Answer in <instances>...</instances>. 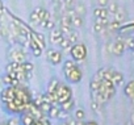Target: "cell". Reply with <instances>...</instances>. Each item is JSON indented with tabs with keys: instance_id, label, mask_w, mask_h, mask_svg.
<instances>
[{
	"instance_id": "cell-35",
	"label": "cell",
	"mask_w": 134,
	"mask_h": 125,
	"mask_svg": "<svg viewBox=\"0 0 134 125\" xmlns=\"http://www.w3.org/2000/svg\"><path fill=\"white\" fill-rule=\"evenodd\" d=\"M7 125H20V118L17 116H12L7 121Z\"/></svg>"
},
{
	"instance_id": "cell-26",
	"label": "cell",
	"mask_w": 134,
	"mask_h": 125,
	"mask_svg": "<svg viewBox=\"0 0 134 125\" xmlns=\"http://www.w3.org/2000/svg\"><path fill=\"white\" fill-rule=\"evenodd\" d=\"M104 26H103V24H101V20L100 19H96L95 20V23H93V32L95 33H101V32H104Z\"/></svg>"
},
{
	"instance_id": "cell-30",
	"label": "cell",
	"mask_w": 134,
	"mask_h": 125,
	"mask_svg": "<svg viewBox=\"0 0 134 125\" xmlns=\"http://www.w3.org/2000/svg\"><path fill=\"white\" fill-rule=\"evenodd\" d=\"M74 12H75V15L83 16V15L86 13V7H84L83 4H76V6L74 7Z\"/></svg>"
},
{
	"instance_id": "cell-12",
	"label": "cell",
	"mask_w": 134,
	"mask_h": 125,
	"mask_svg": "<svg viewBox=\"0 0 134 125\" xmlns=\"http://www.w3.org/2000/svg\"><path fill=\"white\" fill-rule=\"evenodd\" d=\"M110 82L113 83V86H114V87L121 86V84L124 83V75H122L121 73H118V71H114V70H113V73H112V78H110Z\"/></svg>"
},
{
	"instance_id": "cell-16",
	"label": "cell",
	"mask_w": 134,
	"mask_h": 125,
	"mask_svg": "<svg viewBox=\"0 0 134 125\" xmlns=\"http://www.w3.org/2000/svg\"><path fill=\"white\" fill-rule=\"evenodd\" d=\"M74 105H75V101H74V99H70V100H67V101H64V103L59 104L60 109H62L63 112H66V113H70V112L74 109Z\"/></svg>"
},
{
	"instance_id": "cell-14",
	"label": "cell",
	"mask_w": 134,
	"mask_h": 125,
	"mask_svg": "<svg viewBox=\"0 0 134 125\" xmlns=\"http://www.w3.org/2000/svg\"><path fill=\"white\" fill-rule=\"evenodd\" d=\"M93 16H95V19H108V17H109V12H108L107 8L97 7V8L93 11Z\"/></svg>"
},
{
	"instance_id": "cell-32",
	"label": "cell",
	"mask_w": 134,
	"mask_h": 125,
	"mask_svg": "<svg viewBox=\"0 0 134 125\" xmlns=\"http://www.w3.org/2000/svg\"><path fill=\"white\" fill-rule=\"evenodd\" d=\"M33 125H51V122H50V118L49 117H43V118L36 120Z\"/></svg>"
},
{
	"instance_id": "cell-5",
	"label": "cell",
	"mask_w": 134,
	"mask_h": 125,
	"mask_svg": "<svg viewBox=\"0 0 134 125\" xmlns=\"http://www.w3.org/2000/svg\"><path fill=\"white\" fill-rule=\"evenodd\" d=\"M26 49L23 47L21 45L16 44L11 50H9V61L17 62V63H23L24 61H26Z\"/></svg>"
},
{
	"instance_id": "cell-2",
	"label": "cell",
	"mask_w": 134,
	"mask_h": 125,
	"mask_svg": "<svg viewBox=\"0 0 134 125\" xmlns=\"http://www.w3.org/2000/svg\"><path fill=\"white\" fill-rule=\"evenodd\" d=\"M25 107H26V103H24L23 100L15 97L13 100L3 104V108L7 113H9L11 116H17V115H21L24 111H25Z\"/></svg>"
},
{
	"instance_id": "cell-17",
	"label": "cell",
	"mask_w": 134,
	"mask_h": 125,
	"mask_svg": "<svg viewBox=\"0 0 134 125\" xmlns=\"http://www.w3.org/2000/svg\"><path fill=\"white\" fill-rule=\"evenodd\" d=\"M2 79H3V84H4L5 87H7V86H13V87H15V86H19V84H20V82H19L17 79H12L7 73L2 75Z\"/></svg>"
},
{
	"instance_id": "cell-40",
	"label": "cell",
	"mask_w": 134,
	"mask_h": 125,
	"mask_svg": "<svg viewBox=\"0 0 134 125\" xmlns=\"http://www.w3.org/2000/svg\"><path fill=\"white\" fill-rule=\"evenodd\" d=\"M59 125H70V124H69V122H67V120H64V121H62V122H60Z\"/></svg>"
},
{
	"instance_id": "cell-7",
	"label": "cell",
	"mask_w": 134,
	"mask_h": 125,
	"mask_svg": "<svg viewBox=\"0 0 134 125\" xmlns=\"http://www.w3.org/2000/svg\"><path fill=\"white\" fill-rule=\"evenodd\" d=\"M15 96H16L15 95V87L13 86H7L2 91V94H0V100H2V104H5V103L13 100Z\"/></svg>"
},
{
	"instance_id": "cell-43",
	"label": "cell",
	"mask_w": 134,
	"mask_h": 125,
	"mask_svg": "<svg viewBox=\"0 0 134 125\" xmlns=\"http://www.w3.org/2000/svg\"><path fill=\"white\" fill-rule=\"evenodd\" d=\"M0 125H7V121H3V122H0Z\"/></svg>"
},
{
	"instance_id": "cell-33",
	"label": "cell",
	"mask_w": 134,
	"mask_h": 125,
	"mask_svg": "<svg viewBox=\"0 0 134 125\" xmlns=\"http://www.w3.org/2000/svg\"><path fill=\"white\" fill-rule=\"evenodd\" d=\"M118 8H120V7H118V6H117L116 3H109V4H108V8H107V9H108V12H109V13L114 15V13L117 12V9H118Z\"/></svg>"
},
{
	"instance_id": "cell-38",
	"label": "cell",
	"mask_w": 134,
	"mask_h": 125,
	"mask_svg": "<svg viewBox=\"0 0 134 125\" xmlns=\"http://www.w3.org/2000/svg\"><path fill=\"white\" fill-rule=\"evenodd\" d=\"M4 13H5V8H4V4H3V2L0 0V17H2Z\"/></svg>"
},
{
	"instance_id": "cell-28",
	"label": "cell",
	"mask_w": 134,
	"mask_h": 125,
	"mask_svg": "<svg viewBox=\"0 0 134 125\" xmlns=\"http://www.w3.org/2000/svg\"><path fill=\"white\" fill-rule=\"evenodd\" d=\"M74 116H75V120H76V121H84V117H86V112H84V111H83L82 108H79V109H76V111H75Z\"/></svg>"
},
{
	"instance_id": "cell-25",
	"label": "cell",
	"mask_w": 134,
	"mask_h": 125,
	"mask_svg": "<svg viewBox=\"0 0 134 125\" xmlns=\"http://www.w3.org/2000/svg\"><path fill=\"white\" fill-rule=\"evenodd\" d=\"M67 38L70 40V42L74 45V44H76V42H79V34H78V32L76 30H71L69 34L66 36Z\"/></svg>"
},
{
	"instance_id": "cell-24",
	"label": "cell",
	"mask_w": 134,
	"mask_h": 125,
	"mask_svg": "<svg viewBox=\"0 0 134 125\" xmlns=\"http://www.w3.org/2000/svg\"><path fill=\"white\" fill-rule=\"evenodd\" d=\"M121 24H122V23L113 20V21H109V23H108V26H107V28H108L110 32H117V30L121 28Z\"/></svg>"
},
{
	"instance_id": "cell-3",
	"label": "cell",
	"mask_w": 134,
	"mask_h": 125,
	"mask_svg": "<svg viewBox=\"0 0 134 125\" xmlns=\"http://www.w3.org/2000/svg\"><path fill=\"white\" fill-rule=\"evenodd\" d=\"M70 55H71V59L75 61V62H82L87 58V54H88V50H87V46L82 42H76L71 46L70 49Z\"/></svg>"
},
{
	"instance_id": "cell-36",
	"label": "cell",
	"mask_w": 134,
	"mask_h": 125,
	"mask_svg": "<svg viewBox=\"0 0 134 125\" xmlns=\"http://www.w3.org/2000/svg\"><path fill=\"white\" fill-rule=\"evenodd\" d=\"M91 107H92V109H93L95 112H100V111H101V107H103V105H100L99 103H96L95 100H92V103H91Z\"/></svg>"
},
{
	"instance_id": "cell-6",
	"label": "cell",
	"mask_w": 134,
	"mask_h": 125,
	"mask_svg": "<svg viewBox=\"0 0 134 125\" xmlns=\"http://www.w3.org/2000/svg\"><path fill=\"white\" fill-rule=\"evenodd\" d=\"M46 59L49 61V63H51L53 66H58L62 63L63 59V53L62 50H57V49H49L46 53Z\"/></svg>"
},
{
	"instance_id": "cell-39",
	"label": "cell",
	"mask_w": 134,
	"mask_h": 125,
	"mask_svg": "<svg viewBox=\"0 0 134 125\" xmlns=\"http://www.w3.org/2000/svg\"><path fill=\"white\" fill-rule=\"evenodd\" d=\"M84 125H99V124H97V121H95V120H90V121L84 122Z\"/></svg>"
},
{
	"instance_id": "cell-8",
	"label": "cell",
	"mask_w": 134,
	"mask_h": 125,
	"mask_svg": "<svg viewBox=\"0 0 134 125\" xmlns=\"http://www.w3.org/2000/svg\"><path fill=\"white\" fill-rule=\"evenodd\" d=\"M30 36L33 37V40L38 44V46L42 49V50H45L46 49V45H47V42H46V37L42 34V33H40V32H36L34 29H30Z\"/></svg>"
},
{
	"instance_id": "cell-44",
	"label": "cell",
	"mask_w": 134,
	"mask_h": 125,
	"mask_svg": "<svg viewBox=\"0 0 134 125\" xmlns=\"http://www.w3.org/2000/svg\"><path fill=\"white\" fill-rule=\"evenodd\" d=\"M125 125H133V124H131V122H127V124H125Z\"/></svg>"
},
{
	"instance_id": "cell-42",
	"label": "cell",
	"mask_w": 134,
	"mask_h": 125,
	"mask_svg": "<svg viewBox=\"0 0 134 125\" xmlns=\"http://www.w3.org/2000/svg\"><path fill=\"white\" fill-rule=\"evenodd\" d=\"M3 84V79H2V75H0V86Z\"/></svg>"
},
{
	"instance_id": "cell-9",
	"label": "cell",
	"mask_w": 134,
	"mask_h": 125,
	"mask_svg": "<svg viewBox=\"0 0 134 125\" xmlns=\"http://www.w3.org/2000/svg\"><path fill=\"white\" fill-rule=\"evenodd\" d=\"M125 42L124 41H121V40H118V41H116V42H113L112 45H110V53H113L114 55H117V57H120V55H122L124 54V51H125Z\"/></svg>"
},
{
	"instance_id": "cell-15",
	"label": "cell",
	"mask_w": 134,
	"mask_h": 125,
	"mask_svg": "<svg viewBox=\"0 0 134 125\" xmlns=\"http://www.w3.org/2000/svg\"><path fill=\"white\" fill-rule=\"evenodd\" d=\"M40 9L41 7H37L29 16V24L30 25H38L40 24Z\"/></svg>"
},
{
	"instance_id": "cell-23",
	"label": "cell",
	"mask_w": 134,
	"mask_h": 125,
	"mask_svg": "<svg viewBox=\"0 0 134 125\" xmlns=\"http://www.w3.org/2000/svg\"><path fill=\"white\" fill-rule=\"evenodd\" d=\"M113 16H114V20H116V21L124 23V21H125V17H126V13H125V11H124V9L118 8V9H117V12H116Z\"/></svg>"
},
{
	"instance_id": "cell-41",
	"label": "cell",
	"mask_w": 134,
	"mask_h": 125,
	"mask_svg": "<svg viewBox=\"0 0 134 125\" xmlns=\"http://www.w3.org/2000/svg\"><path fill=\"white\" fill-rule=\"evenodd\" d=\"M75 125H84V121H76Z\"/></svg>"
},
{
	"instance_id": "cell-18",
	"label": "cell",
	"mask_w": 134,
	"mask_h": 125,
	"mask_svg": "<svg viewBox=\"0 0 134 125\" xmlns=\"http://www.w3.org/2000/svg\"><path fill=\"white\" fill-rule=\"evenodd\" d=\"M59 83H60V82H59L57 78H51L50 82H49V84H47V90H46V92H47V94H54V92L57 91V87H58Z\"/></svg>"
},
{
	"instance_id": "cell-37",
	"label": "cell",
	"mask_w": 134,
	"mask_h": 125,
	"mask_svg": "<svg viewBox=\"0 0 134 125\" xmlns=\"http://www.w3.org/2000/svg\"><path fill=\"white\" fill-rule=\"evenodd\" d=\"M99 2V7H103V8H107V6L109 4L108 0H97Z\"/></svg>"
},
{
	"instance_id": "cell-31",
	"label": "cell",
	"mask_w": 134,
	"mask_h": 125,
	"mask_svg": "<svg viewBox=\"0 0 134 125\" xmlns=\"http://www.w3.org/2000/svg\"><path fill=\"white\" fill-rule=\"evenodd\" d=\"M63 7L66 11L72 9L75 7V0H63Z\"/></svg>"
},
{
	"instance_id": "cell-20",
	"label": "cell",
	"mask_w": 134,
	"mask_h": 125,
	"mask_svg": "<svg viewBox=\"0 0 134 125\" xmlns=\"http://www.w3.org/2000/svg\"><path fill=\"white\" fill-rule=\"evenodd\" d=\"M21 67L25 73L28 74H33V70H34V63L33 62H29V61H24L21 63Z\"/></svg>"
},
{
	"instance_id": "cell-13",
	"label": "cell",
	"mask_w": 134,
	"mask_h": 125,
	"mask_svg": "<svg viewBox=\"0 0 134 125\" xmlns=\"http://www.w3.org/2000/svg\"><path fill=\"white\" fill-rule=\"evenodd\" d=\"M124 92H125V95L134 103V79L133 80H130L126 86H125V88H124Z\"/></svg>"
},
{
	"instance_id": "cell-27",
	"label": "cell",
	"mask_w": 134,
	"mask_h": 125,
	"mask_svg": "<svg viewBox=\"0 0 134 125\" xmlns=\"http://www.w3.org/2000/svg\"><path fill=\"white\" fill-rule=\"evenodd\" d=\"M8 33H9V29L7 25L4 24H0V38H3V40H7L8 37Z\"/></svg>"
},
{
	"instance_id": "cell-19",
	"label": "cell",
	"mask_w": 134,
	"mask_h": 125,
	"mask_svg": "<svg viewBox=\"0 0 134 125\" xmlns=\"http://www.w3.org/2000/svg\"><path fill=\"white\" fill-rule=\"evenodd\" d=\"M58 45L60 46V50H63V51H70V49H71V46H72V44L70 42V40L67 38V37H63L62 41H60Z\"/></svg>"
},
{
	"instance_id": "cell-1",
	"label": "cell",
	"mask_w": 134,
	"mask_h": 125,
	"mask_svg": "<svg viewBox=\"0 0 134 125\" xmlns=\"http://www.w3.org/2000/svg\"><path fill=\"white\" fill-rule=\"evenodd\" d=\"M63 74H64V78L66 80L71 83V84H78L82 82L83 79V71L82 69L78 66V63L72 59H66L63 62Z\"/></svg>"
},
{
	"instance_id": "cell-10",
	"label": "cell",
	"mask_w": 134,
	"mask_h": 125,
	"mask_svg": "<svg viewBox=\"0 0 134 125\" xmlns=\"http://www.w3.org/2000/svg\"><path fill=\"white\" fill-rule=\"evenodd\" d=\"M63 37H64V36H63V33H62V30H60L59 28L51 29V32H50V42H51V44L58 45V44L62 41Z\"/></svg>"
},
{
	"instance_id": "cell-4",
	"label": "cell",
	"mask_w": 134,
	"mask_h": 125,
	"mask_svg": "<svg viewBox=\"0 0 134 125\" xmlns=\"http://www.w3.org/2000/svg\"><path fill=\"white\" fill-rule=\"evenodd\" d=\"M55 95H57V103L58 105L72 99V90L70 88L69 84H64V83H59L58 87H57V91H55Z\"/></svg>"
},
{
	"instance_id": "cell-34",
	"label": "cell",
	"mask_w": 134,
	"mask_h": 125,
	"mask_svg": "<svg viewBox=\"0 0 134 125\" xmlns=\"http://www.w3.org/2000/svg\"><path fill=\"white\" fill-rule=\"evenodd\" d=\"M124 42H125V47H127V49H130V50H134V38H133V37L125 40Z\"/></svg>"
},
{
	"instance_id": "cell-11",
	"label": "cell",
	"mask_w": 134,
	"mask_h": 125,
	"mask_svg": "<svg viewBox=\"0 0 134 125\" xmlns=\"http://www.w3.org/2000/svg\"><path fill=\"white\" fill-rule=\"evenodd\" d=\"M20 125H33L34 121L37 120L33 115H30L29 112H23L20 115Z\"/></svg>"
},
{
	"instance_id": "cell-29",
	"label": "cell",
	"mask_w": 134,
	"mask_h": 125,
	"mask_svg": "<svg viewBox=\"0 0 134 125\" xmlns=\"http://www.w3.org/2000/svg\"><path fill=\"white\" fill-rule=\"evenodd\" d=\"M40 25L43 28V29H54L55 28V24H54V21L50 19V20H47V21H42V23H40Z\"/></svg>"
},
{
	"instance_id": "cell-22",
	"label": "cell",
	"mask_w": 134,
	"mask_h": 125,
	"mask_svg": "<svg viewBox=\"0 0 134 125\" xmlns=\"http://www.w3.org/2000/svg\"><path fill=\"white\" fill-rule=\"evenodd\" d=\"M129 30H134V21L126 23V24H121V28L118 29V32L121 33H127Z\"/></svg>"
},
{
	"instance_id": "cell-21",
	"label": "cell",
	"mask_w": 134,
	"mask_h": 125,
	"mask_svg": "<svg viewBox=\"0 0 134 125\" xmlns=\"http://www.w3.org/2000/svg\"><path fill=\"white\" fill-rule=\"evenodd\" d=\"M83 24H84V21H83V17L82 16H79V15H74L72 16V26L74 28L79 29V28L83 26Z\"/></svg>"
}]
</instances>
